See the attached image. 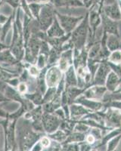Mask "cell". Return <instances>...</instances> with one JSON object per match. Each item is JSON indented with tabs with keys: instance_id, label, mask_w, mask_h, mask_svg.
Returning a JSON list of instances; mask_svg holds the SVG:
<instances>
[{
	"instance_id": "obj_29",
	"label": "cell",
	"mask_w": 121,
	"mask_h": 151,
	"mask_svg": "<svg viewBox=\"0 0 121 151\" xmlns=\"http://www.w3.org/2000/svg\"><path fill=\"white\" fill-rule=\"evenodd\" d=\"M21 0H5V2H7L8 4L13 7L14 9H16L19 6V4L21 3Z\"/></svg>"
},
{
	"instance_id": "obj_37",
	"label": "cell",
	"mask_w": 121,
	"mask_h": 151,
	"mask_svg": "<svg viewBox=\"0 0 121 151\" xmlns=\"http://www.w3.org/2000/svg\"><path fill=\"white\" fill-rule=\"evenodd\" d=\"M117 150H115V151H117ZM91 151H99V150H98L97 149H95V147H93L92 150H91Z\"/></svg>"
},
{
	"instance_id": "obj_20",
	"label": "cell",
	"mask_w": 121,
	"mask_h": 151,
	"mask_svg": "<svg viewBox=\"0 0 121 151\" xmlns=\"http://www.w3.org/2000/svg\"><path fill=\"white\" fill-rule=\"evenodd\" d=\"M121 141V134L111 138L106 144V151H115L117 150V147Z\"/></svg>"
},
{
	"instance_id": "obj_5",
	"label": "cell",
	"mask_w": 121,
	"mask_h": 151,
	"mask_svg": "<svg viewBox=\"0 0 121 151\" xmlns=\"http://www.w3.org/2000/svg\"><path fill=\"white\" fill-rule=\"evenodd\" d=\"M111 70L107 64V60L100 62L99 67L97 70L96 73L95 74V76L93 78V80L92 82V86H104L105 85L106 79H107V75L111 72Z\"/></svg>"
},
{
	"instance_id": "obj_3",
	"label": "cell",
	"mask_w": 121,
	"mask_h": 151,
	"mask_svg": "<svg viewBox=\"0 0 121 151\" xmlns=\"http://www.w3.org/2000/svg\"><path fill=\"white\" fill-rule=\"evenodd\" d=\"M56 17L63 28L64 32L67 33H71L73 29L79 25L84 18V15L82 16H71L67 14H61L59 12H56Z\"/></svg>"
},
{
	"instance_id": "obj_14",
	"label": "cell",
	"mask_w": 121,
	"mask_h": 151,
	"mask_svg": "<svg viewBox=\"0 0 121 151\" xmlns=\"http://www.w3.org/2000/svg\"><path fill=\"white\" fill-rule=\"evenodd\" d=\"M107 92H115L121 86V80L117 75L112 70L109 73L106 79L105 85Z\"/></svg>"
},
{
	"instance_id": "obj_9",
	"label": "cell",
	"mask_w": 121,
	"mask_h": 151,
	"mask_svg": "<svg viewBox=\"0 0 121 151\" xmlns=\"http://www.w3.org/2000/svg\"><path fill=\"white\" fill-rule=\"evenodd\" d=\"M107 92V90L104 86H92L87 88L83 94L89 99L102 101L103 98Z\"/></svg>"
},
{
	"instance_id": "obj_12",
	"label": "cell",
	"mask_w": 121,
	"mask_h": 151,
	"mask_svg": "<svg viewBox=\"0 0 121 151\" xmlns=\"http://www.w3.org/2000/svg\"><path fill=\"white\" fill-rule=\"evenodd\" d=\"M102 12L110 19L115 21H121V10L117 1L115 3L109 5H104L102 9Z\"/></svg>"
},
{
	"instance_id": "obj_26",
	"label": "cell",
	"mask_w": 121,
	"mask_h": 151,
	"mask_svg": "<svg viewBox=\"0 0 121 151\" xmlns=\"http://www.w3.org/2000/svg\"><path fill=\"white\" fill-rule=\"evenodd\" d=\"M107 63L109 65V67H110V68H111V70L114 73H115L119 76V78L121 80V64H113V63H111V62L107 61Z\"/></svg>"
},
{
	"instance_id": "obj_27",
	"label": "cell",
	"mask_w": 121,
	"mask_h": 151,
	"mask_svg": "<svg viewBox=\"0 0 121 151\" xmlns=\"http://www.w3.org/2000/svg\"><path fill=\"white\" fill-rule=\"evenodd\" d=\"M0 60H2V61H14V58L13 57L10 55V53L8 52H2V53L0 54Z\"/></svg>"
},
{
	"instance_id": "obj_10",
	"label": "cell",
	"mask_w": 121,
	"mask_h": 151,
	"mask_svg": "<svg viewBox=\"0 0 121 151\" xmlns=\"http://www.w3.org/2000/svg\"><path fill=\"white\" fill-rule=\"evenodd\" d=\"M62 73L63 72L60 70L58 67L54 66L51 67L47 72L46 76H45V82H46L47 86L49 88L56 87L64 77Z\"/></svg>"
},
{
	"instance_id": "obj_38",
	"label": "cell",
	"mask_w": 121,
	"mask_h": 151,
	"mask_svg": "<svg viewBox=\"0 0 121 151\" xmlns=\"http://www.w3.org/2000/svg\"><path fill=\"white\" fill-rule=\"evenodd\" d=\"M119 91H121V86H120V88H119V89H118L117 91H115V92H119Z\"/></svg>"
},
{
	"instance_id": "obj_35",
	"label": "cell",
	"mask_w": 121,
	"mask_h": 151,
	"mask_svg": "<svg viewBox=\"0 0 121 151\" xmlns=\"http://www.w3.org/2000/svg\"><path fill=\"white\" fill-rule=\"evenodd\" d=\"M28 4H30V3H34V2H37V0H26Z\"/></svg>"
},
{
	"instance_id": "obj_28",
	"label": "cell",
	"mask_w": 121,
	"mask_h": 151,
	"mask_svg": "<svg viewBox=\"0 0 121 151\" xmlns=\"http://www.w3.org/2000/svg\"><path fill=\"white\" fill-rule=\"evenodd\" d=\"M79 146H80V151H91V150L93 148L92 145L87 144L85 141L84 142L80 143Z\"/></svg>"
},
{
	"instance_id": "obj_24",
	"label": "cell",
	"mask_w": 121,
	"mask_h": 151,
	"mask_svg": "<svg viewBox=\"0 0 121 151\" xmlns=\"http://www.w3.org/2000/svg\"><path fill=\"white\" fill-rule=\"evenodd\" d=\"M104 108H113L121 110V101H110L104 103Z\"/></svg>"
},
{
	"instance_id": "obj_1",
	"label": "cell",
	"mask_w": 121,
	"mask_h": 151,
	"mask_svg": "<svg viewBox=\"0 0 121 151\" xmlns=\"http://www.w3.org/2000/svg\"><path fill=\"white\" fill-rule=\"evenodd\" d=\"M90 34L91 30L89 24V13L87 12L84 15L83 21L71 33L69 40L73 48L82 50L87 45L88 38L90 36Z\"/></svg>"
},
{
	"instance_id": "obj_17",
	"label": "cell",
	"mask_w": 121,
	"mask_h": 151,
	"mask_svg": "<svg viewBox=\"0 0 121 151\" xmlns=\"http://www.w3.org/2000/svg\"><path fill=\"white\" fill-rule=\"evenodd\" d=\"M47 35L49 38H59L62 37L64 35H66V33L64 32L63 28L60 27L56 17L50 27L48 28V30H47Z\"/></svg>"
},
{
	"instance_id": "obj_2",
	"label": "cell",
	"mask_w": 121,
	"mask_h": 151,
	"mask_svg": "<svg viewBox=\"0 0 121 151\" xmlns=\"http://www.w3.org/2000/svg\"><path fill=\"white\" fill-rule=\"evenodd\" d=\"M57 11L55 9V6L51 2L42 5L40 15L38 17V23L42 30L47 31L53 23L56 17Z\"/></svg>"
},
{
	"instance_id": "obj_36",
	"label": "cell",
	"mask_w": 121,
	"mask_h": 151,
	"mask_svg": "<svg viewBox=\"0 0 121 151\" xmlns=\"http://www.w3.org/2000/svg\"><path fill=\"white\" fill-rule=\"evenodd\" d=\"M54 150V148H49V149H47V150H44L42 151H53Z\"/></svg>"
},
{
	"instance_id": "obj_34",
	"label": "cell",
	"mask_w": 121,
	"mask_h": 151,
	"mask_svg": "<svg viewBox=\"0 0 121 151\" xmlns=\"http://www.w3.org/2000/svg\"><path fill=\"white\" fill-rule=\"evenodd\" d=\"M5 22H7V17L3 14H0V24H2Z\"/></svg>"
},
{
	"instance_id": "obj_4",
	"label": "cell",
	"mask_w": 121,
	"mask_h": 151,
	"mask_svg": "<svg viewBox=\"0 0 121 151\" xmlns=\"http://www.w3.org/2000/svg\"><path fill=\"white\" fill-rule=\"evenodd\" d=\"M96 6L92 9H89V24L91 34L89 37L92 40V43L95 42V36H96V31L98 27L102 24V17H101V12L99 9H96Z\"/></svg>"
},
{
	"instance_id": "obj_33",
	"label": "cell",
	"mask_w": 121,
	"mask_h": 151,
	"mask_svg": "<svg viewBox=\"0 0 121 151\" xmlns=\"http://www.w3.org/2000/svg\"><path fill=\"white\" fill-rule=\"evenodd\" d=\"M30 74L33 76H36L38 74V70L36 68V67H31L30 68Z\"/></svg>"
},
{
	"instance_id": "obj_21",
	"label": "cell",
	"mask_w": 121,
	"mask_h": 151,
	"mask_svg": "<svg viewBox=\"0 0 121 151\" xmlns=\"http://www.w3.org/2000/svg\"><path fill=\"white\" fill-rule=\"evenodd\" d=\"M68 134L66 133L64 131L61 130V129H58L56 132H55L52 134H50L49 135V137L53 139L54 141H56L58 142H64L67 139V137H68Z\"/></svg>"
},
{
	"instance_id": "obj_18",
	"label": "cell",
	"mask_w": 121,
	"mask_h": 151,
	"mask_svg": "<svg viewBox=\"0 0 121 151\" xmlns=\"http://www.w3.org/2000/svg\"><path fill=\"white\" fill-rule=\"evenodd\" d=\"M106 45L111 52L117 50L121 51V37L113 34H107Z\"/></svg>"
},
{
	"instance_id": "obj_19",
	"label": "cell",
	"mask_w": 121,
	"mask_h": 151,
	"mask_svg": "<svg viewBox=\"0 0 121 151\" xmlns=\"http://www.w3.org/2000/svg\"><path fill=\"white\" fill-rule=\"evenodd\" d=\"M85 139H86L85 133H80V132L73 131L68 136L66 141L64 142V144L66 145V144H80V143L84 142Z\"/></svg>"
},
{
	"instance_id": "obj_13",
	"label": "cell",
	"mask_w": 121,
	"mask_h": 151,
	"mask_svg": "<svg viewBox=\"0 0 121 151\" xmlns=\"http://www.w3.org/2000/svg\"><path fill=\"white\" fill-rule=\"evenodd\" d=\"M69 110L70 118H71V119H72V120L75 121L80 120L83 116L92 112L82 105L75 103H73L70 105Z\"/></svg>"
},
{
	"instance_id": "obj_6",
	"label": "cell",
	"mask_w": 121,
	"mask_h": 151,
	"mask_svg": "<svg viewBox=\"0 0 121 151\" xmlns=\"http://www.w3.org/2000/svg\"><path fill=\"white\" fill-rule=\"evenodd\" d=\"M73 103L82 105L92 112H99L105 110L103 102L100 101L89 99V98H86L83 94H81L78 98H76Z\"/></svg>"
},
{
	"instance_id": "obj_23",
	"label": "cell",
	"mask_w": 121,
	"mask_h": 151,
	"mask_svg": "<svg viewBox=\"0 0 121 151\" xmlns=\"http://www.w3.org/2000/svg\"><path fill=\"white\" fill-rule=\"evenodd\" d=\"M107 61L115 64H121V51L117 50V51L111 52Z\"/></svg>"
},
{
	"instance_id": "obj_7",
	"label": "cell",
	"mask_w": 121,
	"mask_h": 151,
	"mask_svg": "<svg viewBox=\"0 0 121 151\" xmlns=\"http://www.w3.org/2000/svg\"><path fill=\"white\" fill-rule=\"evenodd\" d=\"M42 122L45 130L49 134H52L60 127L62 121L55 114L52 115L51 113H45L42 118Z\"/></svg>"
},
{
	"instance_id": "obj_32",
	"label": "cell",
	"mask_w": 121,
	"mask_h": 151,
	"mask_svg": "<svg viewBox=\"0 0 121 151\" xmlns=\"http://www.w3.org/2000/svg\"><path fill=\"white\" fill-rule=\"evenodd\" d=\"M18 90H19V91L21 93L25 92L27 90L26 85L24 84V83H21V84H20L19 86H18Z\"/></svg>"
},
{
	"instance_id": "obj_39",
	"label": "cell",
	"mask_w": 121,
	"mask_h": 151,
	"mask_svg": "<svg viewBox=\"0 0 121 151\" xmlns=\"http://www.w3.org/2000/svg\"><path fill=\"white\" fill-rule=\"evenodd\" d=\"M5 48V46H2V45H0V50L2 49V48Z\"/></svg>"
},
{
	"instance_id": "obj_30",
	"label": "cell",
	"mask_w": 121,
	"mask_h": 151,
	"mask_svg": "<svg viewBox=\"0 0 121 151\" xmlns=\"http://www.w3.org/2000/svg\"><path fill=\"white\" fill-rule=\"evenodd\" d=\"M40 144L42 146V147L48 148V146L50 145V140L48 139V137H44L42 138L41 141H40Z\"/></svg>"
},
{
	"instance_id": "obj_8",
	"label": "cell",
	"mask_w": 121,
	"mask_h": 151,
	"mask_svg": "<svg viewBox=\"0 0 121 151\" xmlns=\"http://www.w3.org/2000/svg\"><path fill=\"white\" fill-rule=\"evenodd\" d=\"M101 17H102V25L103 32L106 33L107 34H113L121 37L119 33V28H118V21H113L107 17L102 11H101Z\"/></svg>"
},
{
	"instance_id": "obj_16",
	"label": "cell",
	"mask_w": 121,
	"mask_h": 151,
	"mask_svg": "<svg viewBox=\"0 0 121 151\" xmlns=\"http://www.w3.org/2000/svg\"><path fill=\"white\" fill-rule=\"evenodd\" d=\"M64 82H65V88L70 87H78L77 76L73 65L71 66L65 72Z\"/></svg>"
},
{
	"instance_id": "obj_31",
	"label": "cell",
	"mask_w": 121,
	"mask_h": 151,
	"mask_svg": "<svg viewBox=\"0 0 121 151\" xmlns=\"http://www.w3.org/2000/svg\"><path fill=\"white\" fill-rule=\"evenodd\" d=\"M45 60H46V57H45V55H40L38 62V67L40 68H42L44 67V65L45 64Z\"/></svg>"
},
{
	"instance_id": "obj_15",
	"label": "cell",
	"mask_w": 121,
	"mask_h": 151,
	"mask_svg": "<svg viewBox=\"0 0 121 151\" xmlns=\"http://www.w3.org/2000/svg\"><path fill=\"white\" fill-rule=\"evenodd\" d=\"M50 2L56 8H84L81 0H51Z\"/></svg>"
},
{
	"instance_id": "obj_25",
	"label": "cell",
	"mask_w": 121,
	"mask_h": 151,
	"mask_svg": "<svg viewBox=\"0 0 121 151\" xmlns=\"http://www.w3.org/2000/svg\"><path fill=\"white\" fill-rule=\"evenodd\" d=\"M81 1L83 2L85 9L88 10L98 5L101 2V0H81Z\"/></svg>"
},
{
	"instance_id": "obj_22",
	"label": "cell",
	"mask_w": 121,
	"mask_h": 151,
	"mask_svg": "<svg viewBox=\"0 0 121 151\" xmlns=\"http://www.w3.org/2000/svg\"><path fill=\"white\" fill-rule=\"evenodd\" d=\"M29 5V9L30 11L32 16L36 17V19H38L39 15H40V12L41 11L42 7L43 4L37 3V2H34V3H30L28 4Z\"/></svg>"
},
{
	"instance_id": "obj_11",
	"label": "cell",
	"mask_w": 121,
	"mask_h": 151,
	"mask_svg": "<svg viewBox=\"0 0 121 151\" xmlns=\"http://www.w3.org/2000/svg\"><path fill=\"white\" fill-rule=\"evenodd\" d=\"M73 63V49L66 50L61 52L58 60V66L60 70L65 73Z\"/></svg>"
}]
</instances>
